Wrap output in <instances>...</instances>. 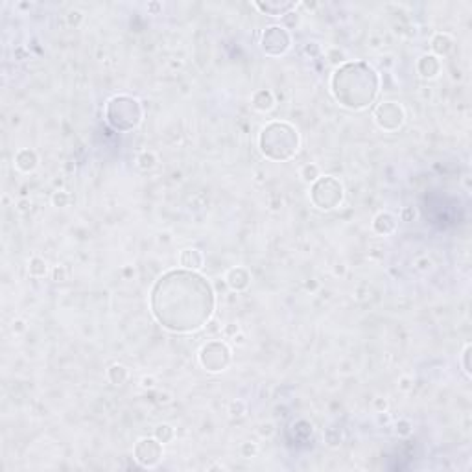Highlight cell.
<instances>
[{
	"label": "cell",
	"instance_id": "6da1fadb",
	"mask_svg": "<svg viewBox=\"0 0 472 472\" xmlns=\"http://www.w3.org/2000/svg\"><path fill=\"white\" fill-rule=\"evenodd\" d=\"M258 146H260V151L268 159H273V161H277V150H279V146H282V153H284L286 161H288L299 150V133L288 122H271L268 126H264L262 131H260Z\"/></svg>",
	"mask_w": 472,
	"mask_h": 472
},
{
	"label": "cell",
	"instance_id": "7a4b0ae2",
	"mask_svg": "<svg viewBox=\"0 0 472 472\" xmlns=\"http://www.w3.org/2000/svg\"><path fill=\"white\" fill-rule=\"evenodd\" d=\"M107 120H113L120 114V122L114 129L118 131H128L139 126L140 118H142V107H140L139 100H135L131 96H114L113 100H109L107 103Z\"/></svg>",
	"mask_w": 472,
	"mask_h": 472
},
{
	"label": "cell",
	"instance_id": "3957f363",
	"mask_svg": "<svg viewBox=\"0 0 472 472\" xmlns=\"http://www.w3.org/2000/svg\"><path fill=\"white\" fill-rule=\"evenodd\" d=\"M198 358L205 371L220 373V371H225L227 365L231 364V349L223 341H209L201 347Z\"/></svg>",
	"mask_w": 472,
	"mask_h": 472
},
{
	"label": "cell",
	"instance_id": "277c9868",
	"mask_svg": "<svg viewBox=\"0 0 472 472\" xmlns=\"http://www.w3.org/2000/svg\"><path fill=\"white\" fill-rule=\"evenodd\" d=\"M133 457L142 468H155L162 459V443L155 437H142L135 445Z\"/></svg>",
	"mask_w": 472,
	"mask_h": 472
},
{
	"label": "cell",
	"instance_id": "5b68a950",
	"mask_svg": "<svg viewBox=\"0 0 472 472\" xmlns=\"http://www.w3.org/2000/svg\"><path fill=\"white\" fill-rule=\"evenodd\" d=\"M375 122L380 129L397 131L404 124V109L397 102H384L375 109Z\"/></svg>",
	"mask_w": 472,
	"mask_h": 472
},
{
	"label": "cell",
	"instance_id": "8992f818",
	"mask_svg": "<svg viewBox=\"0 0 472 472\" xmlns=\"http://www.w3.org/2000/svg\"><path fill=\"white\" fill-rule=\"evenodd\" d=\"M291 46L290 33L286 32V28L271 26L264 32L262 37V50L268 55H282L286 54Z\"/></svg>",
	"mask_w": 472,
	"mask_h": 472
},
{
	"label": "cell",
	"instance_id": "52a82bcc",
	"mask_svg": "<svg viewBox=\"0 0 472 472\" xmlns=\"http://www.w3.org/2000/svg\"><path fill=\"white\" fill-rule=\"evenodd\" d=\"M417 72L424 80H434L441 72V61L434 54H424L417 61Z\"/></svg>",
	"mask_w": 472,
	"mask_h": 472
},
{
	"label": "cell",
	"instance_id": "ba28073f",
	"mask_svg": "<svg viewBox=\"0 0 472 472\" xmlns=\"http://www.w3.org/2000/svg\"><path fill=\"white\" fill-rule=\"evenodd\" d=\"M249 282H251V275L247 273V269H244V268H232V269H229L225 275V284L229 286V290H232V291L247 290Z\"/></svg>",
	"mask_w": 472,
	"mask_h": 472
},
{
	"label": "cell",
	"instance_id": "9c48e42d",
	"mask_svg": "<svg viewBox=\"0 0 472 472\" xmlns=\"http://www.w3.org/2000/svg\"><path fill=\"white\" fill-rule=\"evenodd\" d=\"M179 264H181L185 269H201L205 264L203 253L196 249V247H188V249H183L181 255H179Z\"/></svg>",
	"mask_w": 472,
	"mask_h": 472
},
{
	"label": "cell",
	"instance_id": "30bf717a",
	"mask_svg": "<svg viewBox=\"0 0 472 472\" xmlns=\"http://www.w3.org/2000/svg\"><path fill=\"white\" fill-rule=\"evenodd\" d=\"M373 229H375V232H378V234H393L395 232V229H397V218L393 214H389V212H378V214L375 216V220H373Z\"/></svg>",
	"mask_w": 472,
	"mask_h": 472
},
{
	"label": "cell",
	"instance_id": "8fae6325",
	"mask_svg": "<svg viewBox=\"0 0 472 472\" xmlns=\"http://www.w3.org/2000/svg\"><path fill=\"white\" fill-rule=\"evenodd\" d=\"M39 164L37 153L33 150H21L15 155V166L24 173H32Z\"/></svg>",
	"mask_w": 472,
	"mask_h": 472
},
{
	"label": "cell",
	"instance_id": "7c38bea8",
	"mask_svg": "<svg viewBox=\"0 0 472 472\" xmlns=\"http://www.w3.org/2000/svg\"><path fill=\"white\" fill-rule=\"evenodd\" d=\"M251 103H253V107L257 109V111H260V113H269V111L275 107L273 92L268 91V89H260V91H257L253 94Z\"/></svg>",
	"mask_w": 472,
	"mask_h": 472
},
{
	"label": "cell",
	"instance_id": "4fadbf2b",
	"mask_svg": "<svg viewBox=\"0 0 472 472\" xmlns=\"http://www.w3.org/2000/svg\"><path fill=\"white\" fill-rule=\"evenodd\" d=\"M430 46H432V52H434L435 57L448 55L452 52V48H454V41H452V37L448 33H435L434 37H432Z\"/></svg>",
	"mask_w": 472,
	"mask_h": 472
},
{
	"label": "cell",
	"instance_id": "5bb4252c",
	"mask_svg": "<svg viewBox=\"0 0 472 472\" xmlns=\"http://www.w3.org/2000/svg\"><path fill=\"white\" fill-rule=\"evenodd\" d=\"M128 376H129L128 367L122 365V364H113L107 369V378L113 382L114 386H122L124 382L128 380Z\"/></svg>",
	"mask_w": 472,
	"mask_h": 472
},
{
	"label": "cell",
	"instance_id": "9a60e30c",
	"mask_svg": "<svg viewBox=\"0 0 472 472\" xmlns=\"http://www.w3.org/2000/svg\"><path fill=\"white\" fill-rule=\"evenodd\" d=\"M46 271H48V264L41 257H33L32 260H30V264H28V273L32 275V277H35V279H43L44 275H46Z\"/></svg>",
	"mask_w": 472,
	"mask_h": 472
},
{
	"label": "cell",
	"instance_id": "2e32d148",
	"mask_svg": "<svg viewBox=\"0 0 472 472\" xmlns=\"http://www.w3.org/2000/svg\"><path fill=\"white\" fill-rule=\"evenodd\" d=\"M153 437H155L157 441H161L162 445H166V443L173 441V437H175V428H173L172 424L162 423V424H159V426L155 428V432H153Z\"/></svg>",
	"mask_w": 472,
	"mask_h": 472
},
{
	"label": "cell",
	"instance_id": "e0dca14e",
	"mask_svg": "<svg viewBox=\"0 0 472 472\" xmlns=\"http://www.w3.org/2000/svg\"><path fill=\"white\" fill-rule=\"evenodd\" d=\"M258 8V10H262V11H266V13H269L271 17H279V15H286L288 11L290 10H293L295 8V4L293 2H286L282 8H279V6H271V4H255Z\"/></svg>",
	"mask_w": 472,
	"mask_h": 472
},
{
	"label": "cell",
	"instance_id": "ac0fdd59",
	"mask_svg": "<svg viewBox=\"0 0 472 472\" xmlns=\"http://www.w3.org/2000/svg\"><path fill=\"white\" fill-rule=\"evenodd\" d=\"M137 162H139L140 170L150 172V170H153V168L157 166V155L153 151H142L139 155V159H137Z\"/></svg>",
	"mask_w": 472,
	"mask_h": 472
},
{
	"label": "cell",
	"instance_id": "d6986e66",
	"mask_svg": "<svg viewBox=\"0 0 472 472\" xmlns=\"http://www.w3.org/2000/svg\"><path fill=\"white\" fill-rule=\"evenodd\" d=\"M299 175H301V179L305 183H316L317 179H319V166L317 164H305V166L301 168V172H299Z\"/></svg>",
	"mask_w": 472,
	"mask_h": 472
},
{
	"label": "cell",
	"instance_id": "ffe728a7",
	"mask_svg": "<svg viewBox=\"0 0 472 472\" xmlns=\"http://www.w3.org/2000/svg\"><path fill=\"white\" fill-rule=\"evenodd\" d=\"M325 441H327L328 446L338 448V446L341 445V441H343V434H341L338 428H327V432H325Z\"/></svg>",
	"mask_w": 472,
	"mask_h": 472
},
{
	"label": "cell",
	"instance_id": "44dd1931",
	"mask_svg": "<svg viewBox=\"0 0 472 472\" xmlns=\"http://www.w3.org/2000/svg\"><path fill=\"white\" fill-rule=\"evenodd\" d=\"M413 432V424L409 419H398L397 423H395V434L398 435V437H408V435H411Z\"/></svg>",
	"mask_w": 472,
	"mask_h": 472
},
{
	"label": "cell",
	"instance_id": "7402d4cb",
	"mask_svg": "<svg viewBox=\"0 0 472 472\" xmlns=\"http://www.w3.org/2000/svg\"><path fill=\"white\" fill-rule=\"evenodd\" d=\"M247 413V406L244 400H232L231 404H229V415H231L232 419H240L244 417Z\"/></svg>",
	"mask_w": 472,
	"mask_h": 472
},
{
	"label": "cell",
	"instance_id": "603a6c76",
	"mask_svg": "<svg viewBox=\"0 0 472 472\" xmlns=\"http://www.w3.org/2000/svg\"><path fill=\"white\" fill-rule=\"evenodd\" d=\"M70 194L65 192V190H57V192H54V196H52V203H54V207H69L70 203Z\"/></svg>",
	"mask_w": 472,
	"mask_h": 472
},
{
	"label": "cell",
	"instance_id": "cb8c5ba5",
	"mask_svg": "<svg viewBox=\"0 0 472 472\" xmlns=\"http://www.w3.org/2000/svg\"><path fill=\"white\" fill-rule=\"evenodd\" d=\"M240 452H242V456L246 457V459H251V457L257 456L258 445H257V443H253V441H247V443H244V445L240 446Z\"/></svg>",
	"mask_w": 472,
	"mask_h": 472
},
{
	"label": "cell",
	"instance_id": "d4e9b609",
	"mask_svg": "<svg viewBox=\"0 0 472 472\" xmlns=\"http://www.w3.org/2000/svg\"><path fill=\"white\" fill-rule=\"evenodd\" d=\"M470 350H472V347H470V343H467L465 345V349H463V352H461V365H463V373L470 378Z\"/></svg>",
	"mask_w": 472,
	"mask_h": 472
},
{
	"label": "cell",
	"instance_id": "484cf974",
	"mask_svg": "<svg viewBox=\"0 0 472 472\" xmlns=\"http://www.w3.org/2000/svg\"><path fill=\"white\" fill-rule=\"evenodd\" d=\"M67 21H69V26H78L81 21H83V13L80 10H70L69 15H67Z\"/></svg>",
	"mask_w": 472,
	"mask_h": 472
},
{
	"label": "cell",
	"instance_id": "4316f807",
	"mask_svg": "<svg viewBox=\"0 0 472 472\" xmlns=\"http://www.w3.org/2000/svg\"><path fill=\"white\" fill-rule=\"evenodd\" d=\"M258 434H260V437L269 439V437L275 434V424L273 423H262L260 424V428H258Z\"/></svg>",
	"mask_w": 472,
	"mask_h": 472
},
{
	"label": "cell",
	"instance_id": "83f0119b",
	"mask_svg": "<svg viewBox=\"0 0 472 472\" xmlns=\"http://www.w3.org/2000/svg\"><path fill=\"white\" fill-rule=\"evenodd\" d=\"M415 216H417V212H415L413 207H404L402 212H400V220L406 221V223H409V221L415 220Z\"/></svg>",
	"mask_w": 472,
	"mask_h": 472
},
{
	"label": "cell",
	"instance_id": "f1b7e54d",
	"mask_svg": "<svg viewBox=\"0 0 472 472\" xmlns=\"http://www.w3.org/2000/svg\"><path fill=\"white\" fill-rule=\"evenodd\" d=\"M238 332H240V327H238L236 323H229V325L223 328V334H225L227 338H234Z\"/></svg>",
	"mask_w": 472,
	"mask_h": 472
},
{
	"label": "cell",
	"instance_id": "f546056e",
	"mask_svg": "<svg viewBox=\"0 0 472 472\" xmlns=\"http://www.w3.org/2000/svg\"><path fill=\"white\" fill-rule=\"evenodd\" d=\"M155 384H157V380L153 376H142V380H140V386L144 387V389H153Z\"/></svg>",
	"mask_w": 472,
	"mask_h": 472
},
{
	"label": "cell",
	"instance_id": "4dcf8cb0",
	"mask_svg": "<svg viewBox=\"0 0 472 472\" xmlns=\"http://www.w3.org/2000/svg\"><path fill=\"white\" fill-rule=\"evenodd\" d=\"M54 280H67V269H65V266H57V268L54 269Z\"/></svg>",
	"mask_w": 472,
	"mask_h": 472
},
{
	"label": "cell",
	"instance_id": "1f68e13d",
	"mask_svg": "<svg viewBox=\"0 0 472 472\" xmlns=\"http://www.w3.org/2000/svg\"><path fill=\"white\" fill-rule=\"evenodd\" d=\"M305 52H306V54L317 55V54H319V44H317V43H308L305 46Z\"/></svg>",
	"mask_w": 472,
	"mask_h": 472
},
{
	"label": "cell",
	"instance_id": "d6a6232c",
	"mask_svg": "<svg viewBox=\"0 0 472 472\" xmlns=\"http://www.w3.org/2000/svg\"><path fill=\"white\" fill-rule=\"evenodd\" d=\"M375 406H376V409H378V413H384L387 409V400L386 398H376L375 400Z\"/></svg>",
	"mask_w": 472,
	"mask_h": 472
},
{
	"label": "cell",
	"instance_id": "836d02e7",
	"mask_svg": "<svg viewBox=\"0 0 472 472\" xmlns=\"http://www.w3.org/2000/svg\"><path fill=\"white\" fill-rule=\"evenodd\" d=\"M13 332H22L24 328H26V323L22 321V319H19V321H13Z\"/></svg>",
	"mask_w": 472,
	"mask_h": 472
},
{
	"label": "cell",
	"instance_id": "e575fe53",
	"mask_svg": "<svg viewBox=\"0 0 472 472\" xmlns=\"http://www.w3.org/2000/svg\"><path fill=\"white\" fill-rule=\"evenodd\" d=\"M148 10L153 11V13H157L159 10H162V6H161V4H157V2H151V4H148Z\"/></svg>",
	"mask_w": 472,
	"mask_h": 472
},
{
	"label": "cell",
	"instance_id": "d590c367",
	"mask_svg": "<svg viewBox=\"0 0 472 472\" xmlns=\"http://www.w3.org/2000/svg\"><path fill=\"white\" fill-rule=\"evenodd\" d=\"M28 205H30L28 201H21V203H19V209H21V210H28Z\"/></svg>",
	"mask_w": 472,
	"mask_h": 472
},
{
	"label": "cell",
	"instance_id": "8d00e7d4",
	"mask_svg": "<svg viewBox=\"0 0 472 472\" xmlns=\"http://www.w3.org/2000/svg\"><path fill=\"white\" fill-rule=\"evenodd\" d=\"M15 54L19 55L21 59H24V48H17V50H15Z\"/></svg>",
	"mask_w": 472,
	"mask_h": 472
}]
</instances>
